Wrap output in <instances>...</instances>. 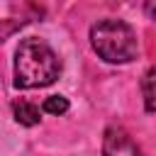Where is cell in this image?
Returning <instances> with one entry per match:
<instances>
[{
	"mask_svg": "<svg viewBox=\"0 0 156 156\" xmlns=\"http://www.w3.org/2000/svg\"><path fill=\"white\" fill-rule=\"evenodd\" d=\"M61 73V61L54 49L41 39H24L15 51V85L17 88H44L51 85Z\"/></svg>",
	"mask_w": 156,
	"mask_h": 156,
	"instance_id": "1",
	"label": "cell"
},
{
	"mask_svg": "<svg viewBox=\"0 0 156 156\" xmlns=\"http://www.w3.org/2000/svg\"><path fill=\"white\" fill-rule=\"evenodd\" d=\"M90 44L100 58L110 63H127L136 56V34L122 20H100L90 29Z\"/></svg>",
	"mask_w": 156,
	"mask_h": 156,
	"instance_id": "2",
	"label": "cell"
},
{
	"mask_svg": "<svg viewBox=\"0 0 156 156\" xmlns=\"http://www.w3.org/2000/svg\"><path fill=\"white\" fill-rule=\"evenodd\" d=\"M102 154H105V156H144V154L136 149V144L129 139V134L122 132V129H117V127H112V129L105 132Z\"/></svg>",
	"mask_w": 156,
	"mask_h": 156,
	"instance_id": "3",
	"label": "cell"
},
{
	"mask_svg": "<svg viewBox=\"0 0 156 156\" xmlns=\"http://www.w3.org/2000/svg\"><path fill=\"white\" fill-rule=\"evenodd\" d=\"M12 115H15V119H17L22 127H34V124H39V119H41L39 107H37L34 102H27V100H17V102L12 105Z\"/></svg>",
	"mask_w": 156,
	"mask_h": 156,
	"instance_id": "4",
	"label": "cell"
},
{
	"mask_svg": "<svg viewBox=\"0 0 156 156\" xmlns=\"http://www.w3.org/2000/svg\"><path fill=\"white\" fill-rule=\"evenodd\" d=\"M141 95L146 112H156V68H149L141 78Z\"/></svg>",
	"mask_w": 156,
	"mask_h": 156,
	"instance_id": "5",
	"label": "cell"
},
{
	"mask_svg": "<svg viewBox=\"0 0 156 156\" xmlns=\"http://www.w3.org/2000/svg\"><path fill=\"white\" fill-rule=\"evenodd\" d=\"M44 112H49V115H63V112H68V98H63V95L46 98L44 100Z\"/></svg>",
	"mask_w": 156,
	"mask_h": 156,
	"instance_id": "6",
	"label": "cell"
},
{
	"mask_svg": "<svg viewBox=\"0 0 156 156\" xmlns=\"http://www.w3.org/2000/svg\"><path fill=\"white\" fill-rule=\"evenodd\" d=\"M144 12H146V17H151L156 22V0H144Z\"/></svg>",
	"mask_w": 156,
	"mask_h": 156,
	"instance_id": "7",
	"label": "cell"
}]
</instances>
